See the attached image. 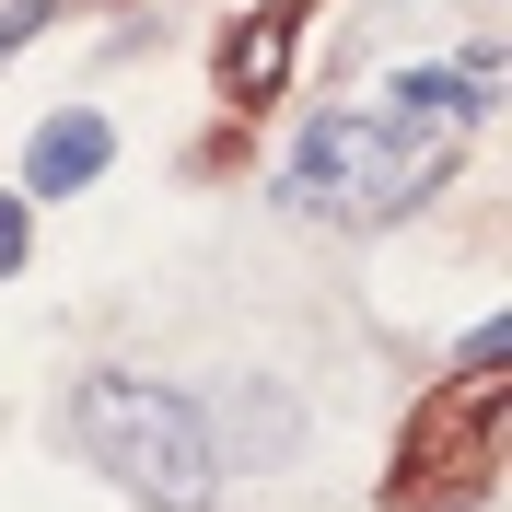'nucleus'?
<instances>
[{"label":"nucleus","mask_w":512,"mask_h":512,"mask_svg":"<svg viewBox=\"0 0 512 512\" xmlns=\"http://www.w3.org/2000/svg\"><path fill=\"white\" fill-rule=\"evenodd\" d=\"M70 443L152 512H210L222 501V454H210L198 396H175L152 373H82L70 384Z\"/></svg>","instance_id":"obj_1"},{"label":"nucleus","mask_w":512,"mask_h":512,"mask_svg":"<svg viewBox=\"0 0 512 512\" xmlns=\"http://www.w3.org/2000/svg\"><path fill=\"white\" fill-rule=\"evenodd\" d=\"M443 175H454V140H443V128H396L384 105H373V117H315L303 152H291V175H280V210L361 233V222L419 210Z\"/></svg>","instance_id":"obj_2"},{"label":"nucleus","mask_w":512,"mask_h":512,"mask_svg":"<svg viewBox=\"0 0 512 512\" xmlns=\"http://www.w3.org/2000/svg\"><path fill=\"white\" fill-rule=\"evenodd\" d=\"M198 419H210V454H222V466L233 454H245V466H291V454H303V408H291L268 373H233Z\"/></svg>","instance_id":"obj_3"},{"label":"nucleus","mask_w":512,"mask_h":512,"mask_svg":"<svg viewBox=\"0 0 512 512\" xmlns=\"http://www.w3.org/2000/svg\"><path fill=\"white\" fill-rule=\"evenodd\" d=\"M291 47H303V0H256L245 24L222 35V105H280V82H291Z\"/></svg>","instance_id":"obj_4"},{"label":"nucleus","mask_w":512,"mask_h":512,"mask_svg":"<svg viewBox=\"0 0 512 512\" xmlns=\"http://www.w3.org/2000/svg\"><path fill=\"white\" fill-rule=\"evenodd\" d=\"M105 163H117V128H105L94 105H59V117L24 140V187H35V198H82Z\"/></svg>","instance_id":"obj_5"},{"label":"nucleus","mask_w":512,"mask_h":512,"mask_svg":"<svg viewBox=\"0 0 512 512\" xmlns=\"http://www.w3.org/2000/svg\"><path fill=\"white\" fill-rule=\"evenodd\" d=\"M431 454H454V431H443V419H419L408 466H431ZM489 466H501V396H478V431H466V466H454V478H489Z\"/></svg>","instance_id":"obj_6"},{"label":"nucleus","mask_w":512,"mask_h":512,"mask_svg":"<svg viewBox=\"0 0 512 512\" xmlns=\"http://www.w3.org/2000/svg\"><path fill=\"white\" fill-rule=\"evenodd\" d=\"M47 24H59V0H0V59H12L24 35H47Z\"/></svg>","instance_id":"obj_7"},{"label":"nucleus","mask_w":512,"mask_h":512,"mask_svg":"<svg viewBox=\"0 0 512 512\" xmlns=\"http://www.w3.org/2000/svg\"><path fill=\"white\" fill-rule=\"evenodd\" d=\"M24 245H35V222H24V198H0V280L24 268Z\"/></svg>","instance_id":"obj_8"}]
</instances>
